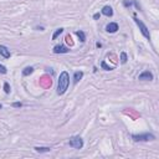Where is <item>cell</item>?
I'll return each instance as SVG.
<instances>
[{
  "mask_svg": "<svg viewBox=\"0 0 159 159\" xmlns=\"http://www.w3.org/2000/svg\"><path fill=\"white\" fill-rule=\"evenodd\" d=\"M1 108H2V106H1V104H0V109H1Z\"/></svg>",
  "mask_w": 159,
  "mask_h": 159,
  "instance_id": "obj_22",
  "label": "cell"
},
{
  "mask_svg": "<svg viewBox=\"0 0 159 159\" xmlns=\"http://www.w3.org/2000/svg\"><path fill=\"white\" fill-rule=\"evenodd\" d=\"M101 67H102L103 70H106V71H112V70H113V67L108 66V65L106 63V61H102V63H101Z\"/></svg>",
  "mask_w": 159,
  "mask_h": 159,
  "instance_id": "obj_15",
  "label": "cell"
},
{
  "mask_svg": "<svg viewBox=\"0 0 159 159\" xmlns=\"http://www.w3.org/2000/svg\"><path fill=\"white\" fill-rule=\"evenodd\" d=\"M62 32H63V29H62V27L57 29V30L53 32V35H52V40H56V39H57V37H58V36H60Z\"/></svg>",
  "mask_w": 159,
  "mask_h": 159,
  "instance_id": "obj_14",
  "label": "cell"
},
{
  "mask_svg": "<svg viewBox=\"0 0 159 159\" xmlns=\"http://www.w3.org/2000/svg\"><path fill=\"white\" fill-rule=\"evenodd\" d=\"M153 78H154V76L150 71H144L138 76V80H140V81H152Z\"/></svg>",
  "mask_w": 159,
  "mask_h": 159,
  "instance_id": "obj_5",
  "label": "cell"
},
{
  "mask_svg": "<svg viewBox=\"0 0 159 159\" xmlns=\"http://www.w3.org/2000/svg\"><path fill=\"white\" fill-rule=\"evenodd\" d=\"M106 30H107V32L114 34V32H117V30H118V24H117V22H109V24L106 26Z\"/></svg>",
  "mask_w": 159,
  "mask_h": 159,
  "instance_id": "obj_7",
  "label": "cell"
},
{
  "mask_svg": "<svg viewBox=\"0 0 159 159\" xmlns=\"http://www.w3.org/2000/svg\"><path fill=\"white\" fill-rule=\"evenodd\" d=\"M102 14H103L104 16L111 17V16H113V9H112L109 5H106V6L102 7Z\"/></svg>",
  "mask_w": 159,
  "mask_h": 159,
  "instance_id": "obj_9",
  "label": "cell"
},
{
  "mask_svg": "<svg viewBox=\"0 0 159 159\" xmlns=\"http://www.w3.org/2000/svg\"><path fill=\"white\" fill-rule=\"evenodd\" d=\"M34 72V67L32 66H27V67H25L24 70H22V76H29V75H31Z\"/></svg>",
  "mask_w": 159,
  "mask_h": 159,
  "instance_id": "obj_11",
  "label": "cell"
},
{
  "mask_svg": "<svg viewBox=\"0 0 159 159\" xmlns=\"http://www.w3.org/2000/svg\"><path fill=\"white\" fill-rule=\"evenodd\" d=\"M4 91H5V93H10V86H9V83L7 82H5L4 83Z\"/></svg>",
  "mask_w": 159,
  "mask_h": 159,
  "instance_id": "obj_17",
  "label": "cell"
},
{
  "mask_svg": "<svg viewBox=\"0 0 159 159\" xmlns=\"http://www.w3.org/2000/svg\"><path fill=\"white\" fill-rule=\"evenodd\" d=\"M34 149H35L36 152H39V153H45V152H50V150H51L50 147H35Z\"/></svg>",
  "mask_w": 159,
  "mask_h": 159,
  "instance_id": "obj_12",
  "label": "cell"
},
{
  "mask_svg": "<svg viewBox=\"0 0 159 159\" xmlns=\"http://www.w3.org/2000/svg\"><path fill=\"white\" fill-rule=\"evenodd\" d=\"M98 17H99V14H94L93 15V19H98Z\"/></svg>",
  "mask_w": 159,
  "mask_h": 159,
  "instance_id": "obj_21",
  "label": "cell"
},
{
  "mask_svg": "<svg viewBox=\"0 0 159 159\" xmlns=\"http://www.w3.org/2000/svg\"><path fill=\"white\" fill-rule=\"evenodd\" d=\"M52 51H53V53H68L70 52V48L66 47V46H63V45H57V46L53 47Z\"/></svg>",
  "mask_w": 159,
  "mask_h": 159,
  "instance_id": "obj_6",
  "label": "cell"
},
{
  "mask_svg": "<svg viewBox=\"0 0 159 159\" xmlns=\"http://www.w3.org/2000/svg\"><path fill=\"white\" fill-rule=\"evenodd\" d=\"M68 144H70V147H72L75 149H82L83 148V139L80 135H73L70 138Z\"/></svg>",
  "mask_w": 159,
  "mask_h": 159,
  "instance_id": "obj_4",
  "label": "cell"
},
{
  "mask_svg": "<svg viewBox=\"0 0 159 159\" xmlns=\"http://www.w3.org/2000/svg\"><path fill=\"white\" fill-rule=\"evenodd\" d=\"M76 35L78 36V39H80L81 42H84V41H86V35H84L83 31H81V30H80V31H76Z\"/></svg>",
  "mask_w": 159,
  "mask_h": 159,
  "instance_id": "obj_13",
  "label": "cell"
},
{
  "mask_svg": "<svg viewBox=\"0 0 159 159\" xmlns=\"http://www.w3.org/2000/svg\"><path fill=\"white\" fill-rule=\"evenodd\" d=\"M71 40H72V39H71V36H70V35H67V36H66V42L72 43V41H71Z\"/></svg>",
  "mask_w": 159,
  "mask_h": 159,
  "instance_id": "obj_20",
  "label": "cell"
},
{
  "mask_svg": "<svg viewBox=\"0 0 159 159\" xmlns=\"http://www.w3.org/2000/svg\"><path fill=\"white\" fill-rule=\"evenodd\" d=\"M127 60H128L127 53H125V52H120V63H125Z\"/></svg>",
  "mask_w": 159,
  "mask_h": 159,
  "instance_id": "obj_16",
  "label": "cell"
},
{
  "mask_svg": "<svg viewBox=\"0 0 159 159\" xmlns=\"http://www.w3.org/2000/svg\"><path fill=\"white\" fill-rule=\"evenodd\" d=\"M68 84H70V75L67 71H62L60 73V77H58V83H57V94H63L67 88H68Z\"/></svg>",
  "mask_w": 159,
  "mask_h": 159,
  "instance_id": "obj_1",
  "label": "cell"
},
{
  "mask_svg": "<svg viewBox=\"0 0 159 159\" xmlns=\"http://www.w3.org/2000/svg\"><path fill=\"white\" fill-rule=\"evenodd\" d=\"M134 22H135V24H137V26L139 27V30H140L142 35H143L147 40H150V34H149V30H148V27L145 26V24H144L142 20H139L137 16H134Z\"/></svg>",
  "mask_w": 159,
  "mask_h": 159,
  "instance_id": "obj_3",
  "label": "cell"
},
{
  "mask_svg": "<svg viewBox=\"0 0 159 159\" xmlns=\"http://www.w3.org/2000/svg\"><path fill=\"white\" fill-rule=\"evenodd\" d=\"M0 55L4 57V58H10V50L6 47V46H4V45H0Z\"/></svg>",
  "mask_w": 159,
  "mask_h": 159,
  "instance_id": "obj_8",
  "label": "cell"
},
{
  "mask_svg": "<svg viewBox=\"0 0 159 159\" xmlns=\"http://www.w3.org/2000/svg\"><path fill=\"white\" fill-rule=\"evenodd\" d=\"M132 139L134 142H152L155 139V135L153 133H142V134H133Z\"/></svg>",
  "mask_w": 159,
  "mask_h": 159,
  "instance_id": "obj_2",
  "label": "cell"
},
{
  "mask_svg": "<svg viewBox=\"0 0 159 159\" xmlns=\"http://www.w3.org/2000/svg\"><path fill=\"white\" fill-rule=\"evenodd\" d=\"M12 107H16V108L22 107V103H20V102H15V103H12Z\"/></svg>",
  "mask_w": 159,
  "mask_h": 159,
  "instance_id": "obj_19",
  "label": "cell"
},
{
  "mask_svg": "<svg viewBox=\"0 0 159 159\" xmlns=\"http://www.w3.org/2000/svg\"><path fill=\"white\" fill-rule=\"evenodd\" d=\"M7 72V70H6V67L4 66V65H1L0 63V73H2V75H5Z\"/></svg>",
  "mask_w": 159,
  "mask_h": 159,
  "instance_id": "obj_18",
  "label": "cell"
},
{
  "mask_svg": "<svg viewBox=\"0 0 159 159\" xmlns=\"http://www.w3.org/2000/svg\"><path fill=\"white\" fill-rule=\"evenodd\" d=\"M82 77H83V72H82V71H76V72L73 73V83L76 84L80 80H82Z\"/></svg>",
  "mask_w": 159,
  "mask_h": 159,
  "instance_id": "obj_10",
  "label": "cell"
}]
</instances>
